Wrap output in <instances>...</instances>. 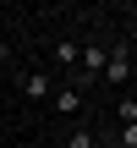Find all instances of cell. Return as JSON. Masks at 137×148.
I'll list each match as a JSON object with an SVG mask.
<instances>
[{"instance_id": "ba28073f", "label": "cell", "mask_w": 137, "mask_h": 148, "mask_svg": "<svg viewBox=\"0 0 137 148\" xmlns=\"http://www.w3.org/2000/svg\"><path fill=\"white\" fill-rule=\"evenodd\" d=\"M5 60H11V44H5V38H0V66H5Z\"/></svg>"}, {"instance_id": "52a82bcc", "label": "cell", "mask_w": 137, "mask_h": 148, "mask_svg": "<svg viewBox=\"0 0 137 148\" xmlns=\"http://www.w3.org/2000/svg\"><path fill=\"white\" fill-rule=\"evenodd\" d=\"M115 143H121V148H137V126H121V132H115Z\"/></svg>"}, {"instance_id": "7a4b0ae2", "label": "cell", "mask_w": 137, "mask_h": 148, "mask_svg": "<svg viewBox=\"0 0 137 148\" xmlns=\"http://www.w3.org/2000/svg\"><path fill=\"white\" fill-rule=\"evenodd\" d=\"M22 99L44 104V99H49V71H22Z\"/></svg>"}, {"instance_id": "9c48e42d", "label": "cell", "mask_w": 137, "mask_h": 148, "mask_svg": "<svg viewBox=\"0 0 137 148\" xmlns=\"http://www.w3.org/2000/svg\"><path fill=\"white\" fill-rule=\"evenodd\" d=\"M126 49H132V55H137V27H132V33H126Z\"/></svg>"}, {"instance_id": "3957f363", "label": "cell", "mask_w": 137, "mask_h": 148, "mask_svg": "<svg viewBox=\"0 0 137 148\" xmlns=\"http://www.w3.org/2000/svg\"><path fill=\"white\" fill-rule=\"evenodd\" d=\"M49 99H55V115H82V93H77L71 82H66V88H55Z\"/></svg>"}, {"instance_id": "6da1fadb", "label": "cell", "mask_w": 137, "mask_h": 148, "mask_svg": "<svg viewBox=\"0 0 137 148\" xmlns=\"http://www.w3.org/2000/svg\"><path fill=\"white\" fill-rule=\"evenodd\" d=\"M132 71H137L132 49H126V44H115V49L104 55V71H99V77H104V82H115V88H126V82H132Z\"/></svg>"}, {"instance_id": "277c9868", "label": "cell", "mask_w": 137, "mask_h": 148, "mask_svg": "<svg viewBox=\"0 0 137 148\" xmlns=\"http://www.w3.org/2000/svg\"><path fill=\"white\" fill-rule=\"evenodd\" d=\"M77 55H82V44H71V38L55 44V66H77Z\"/></svg>"}, {"instance_id": "5b68a950", "label": "cell", "mask_w": 137, "mask_h": 148, "mask_svg": "<svg viewBox=\"0 0 137 148\" xmlns=\"http://www.w3.org/2000/svg\"><path fill=\"white\" fill-rule=\"evenodd\" d=\"M115 115H121V126H137V99H121Z\"/></svg>"}, {"instance_id": "30bf717a", "label": "cell", "mask_w": 137, "mask_h": 148, "mask_svg": "<svg viewBox=\"0 0 137 148\" xmlns=\"http://www.w3.org/2000/svg\"><path fill=\"white\" fill-rule=\"evenodd\" d=\"M132 77H137V71H132Z\"/></svg>"}, {"instance_id": "8992f818", "label": "cell", "mask_w": 137, "mask_h": 148, "mask_svg": "<svg viewBox=\"0 0 137 148\" xmlns=\"http://www.w3.org/2000/svg\"><path fill=\"white\" fill-rule=\"evenodd\" d=\"M60 148H93V132H88V126H77V132H71Z\"/></svg>"}]
</instances>
